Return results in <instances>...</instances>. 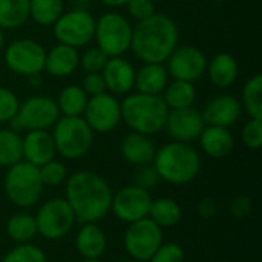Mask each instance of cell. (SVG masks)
<instances>
[{
  "mask_svg": "<svg viewBox=\"0 0 262 262\" xmlns=\"http://www.w3.org/2000/svg\"><path fill=\"white\" fill-rule=\"evenodd\" d=\"M66 201L75 215V221L83 224L97 223L111 210L112 192L100 175L81 170L68 180Z\"/></svg>",
  "mask_w": 262,
  "mask_h": 262,
  "instance_id": "cell-1",
  "label": "cell"
},
{
  "mask_svg": "<svg viewBox=\"0 0 262 262\" xmlns=\"http://www.w3.org/2000/svg\"><path fill=\"white\" fill-rule=\"evenodd\" d=\"M178 46V28L163 14L138 21L132 28L130 51L143 63H164Z\"/></svg>",
  "mask_w": 262,
  "mask_h": 262,
  "instance_id": "cell-2",
  "label": "cell"
},
{
  "mask_svg": "<svg viewBox=\"0 0 262 262\" xmlns=\"http://www.w3.org/2000/svg\"><path fill=\"white\" fill-rule=\"evenodd\" d=\"M154 169L160 180L181 186L196 178L201 170V158L189 143L172 141L157 150Z\"/></svg>",
  "mask_w": 262,
  "mask_h": 262,
  "instance_id": "cell-3",
  "label": "cell"
},
{
  "mask_svg": "<svg viewBox=\"0 0 262 262\" xmlns=\"http://www.w3.org/2000/svg\"><path fill=\"white\" fill-rule=\"evenodd\" d=\"M169 107L161 95L132 94L121 103V120L132 129L143 135H154L164 129Z\"/></svg>",
  "mask_w": 262,
  "mask_h": 262,
  "instance_id": "cell-4",
  "label": "cell"
},
{
  "mask_svg": "<svg viewBox=\"0 0 262 262\" xmlns=\"http://www.w3.org/2000/svg\"><path fill=\"white\" fill-rule=\"evenodd\" d=\"M55 150L66 160L84 157L92 147L94 132L83 117H61L54 124Z\"/></svg>",
  "mask_w": 262,
  "mask_h": 262,
  "instance_id": "cell-5",
  "label": "cell"
},
{
  "mask_svg": "<svg viewBox=\"0 0 262 262\" xmlns=\"http://www.w3.org/2000/svg\"><path fill=\"white\" fill-rule=\"evenodd\" d=\"M43 183L40 180L38 167L18 161L12 164L5 177V192L9 201L18 207L34 206L41 195Z\"/></svg>",
  "mask_w": 262,
  "mask_h": 262,
  "instance_id": "cell-6",
  "label": "cell"
},
{
  "mask_svg": "<svg viewBox=\"0 0 262 262\" xmlns=\"http://www.w3.org/2000/svg\"><path fill=\"white\" fill-rule=\"evenodd\" d=\"M94 38L107 57H121L130 49L132 26L123 14L106 12L95 20Z\"/></svg>",
  "mask_w": 262,
  "mask_h": 262,
  "instance_id": "cell-7",
  "label": "cell"
},
{
  "mask_svg": "<svg viewBox=\"0 0 262 262\" xmlns=\"http://www.w3.org/2000/svg\"><path fill=\"white\" fill-rule=\"evenodd\" d=\"M60 118L55 100L48 95H34L26 98L9 121L11 129L20 130H48Z\"/></svg>",
  "mask_w": 262,
  "mask_h": 262,
  "instance_id": "cell-8",
  "label": "cell"
},
{
  "mask_svg": "<svg viewBox=\"0 0 262 262\" xmlns=\"http://www.w3.org/2000/svg\"><path fill=\"white\" fill-rule=\"evenodd\" d=\"M52 26L58 43L78 49L86 46L94 38L95 18L89 11L74 8L68 12H63Z\"/></svg>",
  "mask_w": 262,
  "mask_h": 262,
  "instance_id": "cell-9",
  "label": "cell"
},
{
  "mask_svg": "<svg viewBox=\"0 0 262 262\" xmlns=\"http://www.w3.org/2000/svg\"><path fill=\"white\" fill-rule=\"evenodd\" d=\"M45 48L32 38H18L5 51V63L9 71L21 77L40 75L45 69Z\"/></svg>",
  "mask_w": 262,
  "mask_h": 262,
  "instance_id": "cell-10",
  "label": "cell"
},
{
  "mask_svg": "<svg viewBox=\"0 0 262 262\" xmlns=\"http://www.w3.org/2000/svg\"><path fill=\"white\" fill-rule=\"evenodd\" d=\"M75 215L69 203L63 198H54L45 203L37 216L35 226L37 233L46 239H60L63 238L74 226Z\"/></svg>",
  "mask_w": 262,
  "mask_h": 262,
  "instance_id": "cell-11",
  "label": "cell"
},
{
  "mask_svg": "<svg viewBox=\"0 0 262 262\" xmlns=\"http://www.w3.org/2000/svg\"><path fill=\"white\" fill-rule=\"evenodd\" d=\"M163 244V232L150 218L130 223L124 233V247L137 261H150Z\"/></svg>",
  "mask_w": 262,
  "mask_h": 262,
  "instance_id": "cell-12",
  "label": "cell"
},
{
  "mask_svg": "<svg viewBox=\"0 0 262 262\" xmlns=\"http://www.w3.org/2000/svg\"><path fill=\"white\" fill-rule=\"evenodd\" d=\"M83 118L92 132L106 134L114 130L121 121V103L114 94L103 92L100 95L89 97Z\"/></svg>",
  "mask_w": 262,
  "mask_h": 262,
  "instance_id": "cell-13",
  "label": "cell"
},
{
  "mask_svg": "<svg viewBox=\"0 0 262 262\" xmlns=\"http://www.w3.org/2000/svg\"><path fill=\"white\" fill-rule=\"evenodd\" d=\"M166 61L167 74L173 80L190 83L200 80L206 74L207 68V58L196 46H177Z\"/></svg>",
  "mask_w": 262,
  "mask_h": 262,
  "instance_id": "cell-14",
  "label": "cell"
},
{
  "mask_svg": "<svg viewBox=\"0 0 262 262\" xmlns=\"http://www.w3.org/2000/svg\"><path fill=\"white\" fill-rule=\"evenodd\" d=\"M152 198L149 192L138 186H127L117 192L112 196L111 209L114 210L115 216L124 223H135L143 218H147L150 210Z\"/></svg>",
  "mask_w": 262,
  "mask_h": 262,
  "instance_id": "cell-15",
  "label": "cell"
},
{
  "mask_svg": "<svg viewBox=\"0 0 262 262\" xmlns=\"http://www.w3.org/2000/svg\"><path fill=\"white\" fill-rule=\"evenodd\" d=\"M204 126L206 124L201 112L193 106L184 109H170L164 124L169 137L180 143H189L200 138Z\"/></svg>",
  "mask_w": 262,
  "mask_h": 262,
  "instance_id": "cell-16",
  "label": "cell"
},
{
  "mask_svg": "<svg viewBox=\"0 0 262 262\" xmlns=\"http://www.w3.org/2000/svg\"><path fill=\"white\" fill-rule=\"evenodd\" d=\"M241 112V101L230 94H223L212 98L206 104L204 111L201 112V117L204 120V124L207 126H220L229 129L238 121Z\"/></svg>",
  "mask_w": 262,
  "mask_h": 262,
  "instance_id": "cell-17",
  "label": "cell"
},
{
  "mask_svg": "<svg viewBox=\"0 0 262 262\" xmlns=\"http://www.w3.org/2000/svg\"><path fill=\"white\" fill-rule=\"evenodd\" d=\"M100 74L104 80V86L109 94L124 95L134 89L135 69L123 57H109Z\"/></svg>",
  "mask_w": 262,
  "mask_h": 262,
  "instance_id": "cell-18",
  "label": "cell"
},
{
  "mask_svg": "<svg viewBox=\"0 0 262 262\" xmlns=\"http://www.w3.org/2000/svg\"><path fill=\"white\" fill-rule=\"evenodd\" d=\"M21 147L25 161L37 167L54 160L57 152L52 135L48 130H29L25 138H21Z\"/></svg>",
  "mask_w": 262,
  "mask_h": 262,
  "instance_id": "cell-19",
  "label": "cell"
},
{
  "mask_svg": "<svg viewBox=\"0 0 262 262\" xmlns=\"http://www.w3.org/2000/svg\"><path fill=\"white\" fill-rule=\"evenodd\" d=\"M80 66V54L78 49L58 43L46 52L45 57V69L51 77L63 78L75 72Z\"/></svg>",
  "mask_w": 262,
  "mask_h": 262,
  "instance_id": "cell-20",
  "label": "cell"
},
{
  "mask_svg": "<svg viewBox=\"0 0 262 262\" xmlns=\"http://www.w3.org/2000/svg\"><path fill=\"white\" fill-rule=\"evenodd\" d=\"M121 155L123 158L135 166H147L154 161L157 149L149 135H143L138 132L127 134L121 141Z\"/></svg>",
  "mask_w": 262,
  "mask_h": 262,
  "instance_id": "cell-21",
  "label": "cell"
},
{
  "mask_svg": "<svg viewBox=\"0 0 262 262\" xmlns=\"http://www.w3.org/2000/svg\"><path fill=\"white\" fill-rule=\"evenodd\" d=\"M167 69L163 63H143V66L135 71V84L140 94L146 95H161L167 86Z\"/></svg>",
  "mask_w": 262,
  "mask_h": 262,
  "instance_id": "cell-22",
  "label": "cell"
},
{
  "mask_svg": "<svg viewBox=\"0 0 262 262\" xmlns=\"http://www.w3.org/2000/svg\"><path fill=\"white\" fill-rule=\"evenodd\" d=\"M206 71L213 86L220 89H227L236 81L239 68L233 55L227 52H220L210 61H207Z\"/></svg>",
  "mask_w": 262,
  "mask_h": 262,
  "instance_id": "cell-23",
  "label": "cell"
},
{
  "mask_svg": "<svg viewBox=\"0 0 262 262\" xmlns=\"http://www.w3.org/2000/svg\"><path fill=\"white\" fill-rule=\"evenodd\" d=\"M200 143L203 150L212 158L227 157L235 146V140L230 130L220 126H204L200 135Z\"/></svg>",
  "mask_w": 262,
  "mask_h": 262,
  "instance_id": "cell-24",
  "label": "cell"
},
{
  "mask_svg": "<svg viewBox=\"0 0 262 262\" xmlns=\"http://www.w3.org/2000/svg\"><path fill=\"white\" fill-rule=\"evenodd\" d=\"M75 246L84 259H98L106 250V235L95 223H88L80 229Z\"/></svg>",
  "mask_w": 262,
  "mask_h": 262,
  "instance_id": "cell-25",
  "label": "cell"
},
{
  "mask_svg": "<svg viewBox=\"0 0 262 262\" xmlns=\"http://www.w3.org/2000/svg\"><path fill=\"white\" fill-rule=\"evenodd\" d=\"M88 100L89 97L81 86L71 84L60 91L55 103L63 117H81L86 109Z\"/></svg>",
  "mask_w": 262,
  "mask_h": 262,
  "instance_id": "cell-26",
  "label": "cell"
},
{
  "mask_svg": "<svg viewBox=\"0 0 262 262\" xmlns=\"http://www.w3.org/2000/svg\"><path fill=\"white\" fill-rule=\"evenodd\" d=\"M163 100L166 106L170 109H184L193 106L196 100V89L193 83L183 81V80H173L170 84L166 86L163 91Z\"/></svg>",
  "mask_w": 262,
  "mask_h": 262,
  "instance_id": "cell-27",
  "label": "cell"
},
{
  "mask_svg": "<svg viewBox=\"0 0 262 262\" xmlns=\"http://www.w3.org/2000/svg\"><path fill=\"white\" fill-rule=\"evenodd\" d=\"M29 20V0H0V28L17 29Z\"/></svg>",
  "mask_w": 262,
  "mask_h": 262,
  "instance_id": "cell-28",
  "label": "cell"
},
{
  "mask_svg": "<svg viewBox=\"0 0 262 262\" xmlns=\"http://www.w3.org/2000/svg\"><path fill=\"white\" fill-rule=\"evenodd\" d=\"M63 12V0H29V17L40 26H52Z\"/></svg>",
  "mask_w": 262,
  "mask_h": 262,
  "instance_id": "cell-29",
  "label": "cell"
},
{
  "mask_svg": "<svg viewBox=\"0 0 262 262\" xmlns=\"http://www.w3.org/2000/svg\"><path fill=\"white\" fill-rule=\"evenodd\" d=\"M158 227H172L181 220V207L170 198H160L152 201L147 215Z\"/></svg>",
  "mask_w": 262,
  "mask_h": 262,
  "instance_id": "cell-30",
  "label": "cell"
},
{
  "mask_svg": "<svg viewBox=\"0 0 262 262\" xmlns=\"http://www.w3.org/2000/svg\"><path fill=\"white\" fill-rule=\"evenodd\" d=\"M23 147L21 137L12 129H0V166L11 167L21 161Z\"/></svg>",
  "mask_w": 262,
  "mask_h": 262,
  "instance_id": "cell-31",
  "label": "cell"
},
{
  "mask_svg": "<svg viewBox=\"0 0 262 262\" xmlns=\"http://www.w3.org/2000/svg\"><path fill=\"white\" fill-rule=\"evenodd\" d=\"M262 75L255 74L247 80L243 88V103L241 106L250 115V118H261L262 120Z\"/></svg>",
  "mask_w": 262,
  "mask_h": 262,
  "instance_id": "cell-32",
  "label": "cell"
},
{
  "mask_svg": "<svg viewBox=\"0 0 262 262\" xmlns=\"http://www.w3.org/2000/svg\"><path fill=\"white\" fill-rule=\"evenodd\" d=\"M6 232L11 239L17 243H28L34 235L37 233V226H35V218L26 213H18L9 218L6 224Z\"/></svg>",
  "mask_w": 262,
  "mask_h": 262,
  "instance_id": "cell-33",
  "label": "cell"
},
{
  "mask_svg": "<svg viewBox=\"0 0 262 262\" xmlns=\"http://www.w3.org/2000/svg\"><path fill=\"white\" fill-rule=\"evenodd\" d=\"M3 262H46L45 253L32 244H21L15 249H12Z\"/></svg>",
  "mask_w": 262,
  "mask_h": 262,
  "instance_id": "cell-34",
  "label": "cell"
},
{
  "mask_svg": "<svg viewBox=\"0 0 262 262\" xmlns=\"http://www.w3.org/2000/svg\"><path fill=\"white\" fill-rule=\"evenodd\" d=\"M40 172V180L43 183V186H58L66 180V167L58 163L51 160L49 163L43 164L38 167Z\"/></svg>",
  "mask_w": 262,
  "mask_h": 262,
  "instance_id": "cell-35",
  "label": "cell"
},
{
  "mask_svg": "<svg viewBox=\"0 0 262 262\" xmlns=\"http://www.w3.org/2000/svg\"><path fill=\"white\" fill-rule=\"evenodd\" d=\"M107 58L109 57L103 51H100L97 46H94V48L86 49L84 54L80 55V66L88 74H91V72H101L104 64H106V61H107Z\"/></svg>",
  "mask_w": 262,
  "mask_h": 262,
  "instance_id": "cell-36",
  "label": "cell"
},
{
  "mask_svg": "<svg viewBox=\"0 0 262 262\" xmlns=\"http://www.w3.org/2000/svg\"><path fill=\"white\" fill-rule=\"evenodd\" d=\"M18 106L20 101L17 95L12 91L0 86V123H9L15 117Z\"/></svg>",
  "mask_w": 262,
  "mask_h": 262,
  "instance_id": "cell-37",
  "label": "cell"
},
{
  "mask_svg": "<svg viewBox=\"0 0 262 262\" xmlns=\"http://www.w3.org/2000/svg\"><path fill=\"white\" fill-rule=\"evenodd\" d=\"M243 143L253 149L258 150L262 146V120L261 118H250L244 127H243V134H241Z\"/></svg>",
  "mask_w": 262,
  "mask_h": 262,
  "instance_id": "cell-38",
  "label": "cell"
},
{
  "mask_svg": "<svg viewBox=\"0 0 262 262\" xmlns=\"http://www.w3.org/2000/svg\"><path fill=\"white\" fill-rule=\"evenodd\" d=\"M184 250L177 244H161L150 258V262H184Z\"/></svg>",
  "mask_w": 262,
  "mask_h": 262,
  "instance_id": "cell-39",
  "label": "cell"
},
{
  "mask_svg": "<svg viewBox=\"0 0 262 262\" xmlns=\"http://www.w3.org/2000/svg\"><path fill=\"white\" fill-rule=\"evenodd\" d=\"M126 6L137 21H143L155 14V2L152 0H129Z\"/></svg>",
  "mask_w": 262,
  "mask_h": 262,
  "instance_id": "cell-40",
  "label": "cell"
},
{
  "mask_svg": "<svg viewBox=\"0 0 262 262\" xmlns=\"http://www.w3.org/2000/svg\"><path fill=\"white\" fill-rule=\"evenodd\" d=\"M81 88L84 89V92L88 94V97H94V95H100V94L106 92L104 80H103V77H101L100 72L86 74Z\"/></svg>",
  "mask_w": 262,
  "mask_h": 262,
  "instance_id": "cell-41",
  "label": "cell"
},
{
  "mask_svg": "<svg viewBox=\"0 0 262 262\" xmlns=\"http://www.w3.org/2000/svg\"><path fill=\"white\" fill-rule=\"evenodd\" d=\"M158 181H160V177H158L157 170L154 167H149V164L140 166V170L135 173V186L143 187L146 190L149 187H154Z\"/></svg>",
  "mask_w": 262,
  "mask_h": 262,
  "instance_id": "cell-42",
  "label": "cell"
},
{
  "mask_svg": "<svg viewBox=\"0 0 262 262\" xmlns=\"http://www.w3.org/2000/svg\"><path fill=\"white\" fill-rule=\"evenodd\" d=\"M232 215L235 218H244L250 213L252 210V200L247 198V196H239V198H235L233 203H232Z\"/></svg>",
  "mask_w": 262,
  "mask_h": 262,
  "instance_id": "cell-43",
  "label": "cell"
},
{
  "mask_svg": "<svg viewBox=\"0 0 262 262\" xmlns=\"http://www.w3.org/2000/svg\"><path fill=\"white\" fill-rule=\"evenodd\" d=\"M200 213L204 216V218H210V216H215L216 215V204L213 200H204L201 204H200Z\"/></svg>",
  "mask_w": 262,
  "mask_h": 262,
  "instance_id": "cell-44",
  "label": "cell"
},
{
  "mask_svg": "<svg viewBox=\"0 0 262 262\" xmlns=\"http://www.w3.org/2000/svg\"><path fill=\"white\" fill-rule=\"evenodd\" d=\"M100 2L109 8H120V6H126L129 0H100Z\"/></svg>",
  "mask_w": 262,
  "mask_h": 262,
  "instance_id": "cell-45",
  "label": "cell"
},
{
  "mask_svg": "<svg viewBox=\"0 0 262 262\" xmlns=\"http://www.w3.org/2000/svg\"><path fill=\"white\" fill-rule=\"evenodd\" d=\"M3 49V29L0 28V51Z\"/></svg>",
  "mask_w": 262,
  "mask_h": 262,
  "instance_id": "cell-46",
  "label": "cell"
},
{
  "mask_svg": "<svg viewBox=\"0 0 262 262\" xmlns=\"http://www.w3.org/2000/svg\"><path fill=\"white\" fill-rule=\"evenodd\" d=\"M83 262H101V261H98V259H84Z\"/></svg>",
  "mask_w": 262,
  "mask_h": 262,
  "instance_id": "cell-47",
  "label": "cell"
},
{
  "mask_svg": "<svg viewBox=\"0 0 262 262\" xmlns=\"http://www.w3.org/2000/svg\"><path fill=\"white\" fill-rule=\"evenodd\" d=\"M152 2H160V0H152Z\"/></svg>",
  "mask_w": 262,
  "mask_h": 262,
  "instance_id": "cell-48",
  "label": "cell"
},
{
  "mask_svg": "<svg viewBox=\"0 0 262 262\" xmlns=\"http://www.w3.org/2000/svg\"><path fill=\"white\" fill-rule=\"evenodd\" d=\"M126 262H130V261H126Z\"/></svg>",
  "mask_w": 262,
  "mask_h": 262,
  "instance_id": "cell-49",
  "label": "cell"
}]
</instances>
